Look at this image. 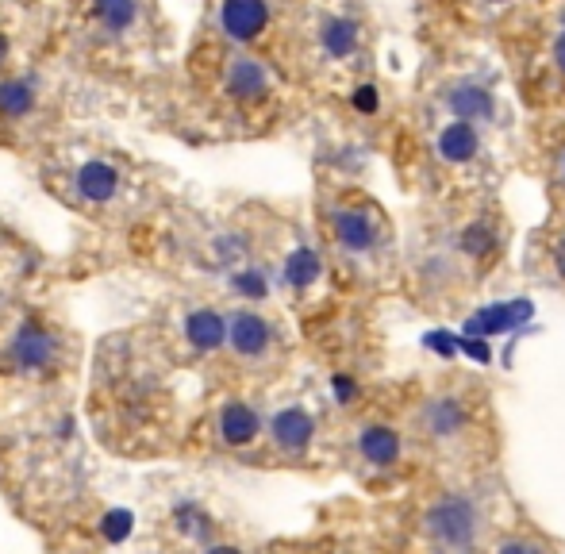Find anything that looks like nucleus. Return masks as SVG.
<instances>
[{"label":"nucleus","instance_id":"obj_24","mask_svg":"<svg viewBox=\"0 0 565 554\" xmlns=\"http://www.w3.org/2000/svg\"><path fill=\"white\" fill-rule=\"evenodd\" d=\"M554 62H558V70L565 74V27L562 35H558V43H554Z\"/></svg>","mask_w":565,"mask_h":554},{"label":"nucleus","instance_id":"obj_8","mask_svg":"<svg viewBox=\"0 0 565 554\" xmlns=\"http://www.w3.org/2000/svg\"><path fill=\"white\" fill-rule=\"evenodd\" d=\"M446 108L462 124H485V120H492V93L481 85H458L446 93Z\"/></svg>","mask_w":565,"mask_h":554},{"label":"nucleus","instance_id":"obj_7","mask_svg":"<svg viewBox=\"0 0 565 554\" xmlns=\"http://www.w3.org/2000/svg\"><path fill=\"white\" fill-rule=\"evenodd\" d=\"M270 339H273L270 324H266L258 312H235L231 324H227V343H231L239 354H246V358H254V354L266 351Z\"/></svg>","mask_w":565,"mask_h":554},{"label":"nucleus","instance_id":"obj_19","mask_svg":"<svg viewBox=\"0 0 565 554\" xmlns=\"http://www.w3.org/2000/svg\"><path fill=\"white\" fill-rule=\"evenodd\" d=\"M462 251L473 254V258H481V254H489L492 247H496V235H492L489 224H469L466 231H462Z\"/></svg>","mask_w":565,"mask_h":554},{"label":"nucleus","instance_id":"obj_27","mask_svg":"<svg viewBox=\"0 0 565 554\" xmlns=\"http://www.w3.org/2000/svg\"><path fill=\"white\" fill-rule=\"evenodd\" d=\"M4 58H8V39L0 35V66H4Z\"/></svg>","mask_w":565,"mask_h":554},{"label":"nucleus","instance_id":"obj_18","mask_svg":"<svg viewBox=\"0 0 565 554\" xmlns=\"http://www.w3.org/2000/svg\"><path fill=\"white\" fill-rule=\"evenodd\" d=\"M285 277H289V285H308V281H316V277H320V258H316V251L300 247V251L289 254Z\"/></svg>","mask_w":565,"mask_h":554},{"label":"nucleus","instance_id":"obj_5","mask_svg":"<svg viewBox=\"0 0 565 554\" xmlns=\"http://www.w3.org/2000/svg\"><path fill=\"white\" fill-rule=\"evenodd\" d=\"M273 443L285 454H304L312 447V435H316V420L304 412V408H285L277 412L270 424Z\"/></svg>","mask_w":565,"mask_h":554},{"label":"nucleus","instance_id":"obj_23","mask_svg":"<svg viewBox=\"0 0 565 554\" xmlns=\"http://www.w3.org/2000/svg\"><path fill=\"white\" fill-rule=\"evenodd\" d=\"M350 101H354L358 112L373 116V112H377V104H381V97H377V89H373V85H362V89H354V97H350Z\"/></svg>","mask_w":565,"mask_h":554},{"label":"nucleus","instance_id":"obj_25","mask_svg":"<svg viewBox=\"0 0 565 554\" xmlns=\"http://www.w3.org/2000/svg\"><path fill=\"white\" fill-rule=\"evenodd\" d=\"M554 262H558V274L565 277V243H558V251H554Z\"/></svg>","mask_w":565,"mask_h":554},{"label":"nucleus","instance_id":"obj_22","mask_svg":"<svg viewBox=\"0 0 565 554\" xmlns=\"http://www.w3.org/2000/svg\"><path fill=\"white\" fill-rule=\"evenodd\" d=\"M492 554H546V547L535 543L531 535H504V539L496 543V551Z\"/></svg>","mask_w":565,"mask_h":554},{"label":"nucleus","instance_id":"obj_2","mask_svg":"<svg viewBox=\"0 0 565 554\" xmlns=\"http://www.w3.org/2000/svg\"><path fill=\"white\" fill-rule=\"evenodd\" d=\"M469 424H473L469 404L462 397H454V393L431 397V401H423V408H419V431H423V439H431L439 447L458 443L469 431Z\"/></svg>","mask_w":565,"mask_h":554},{"label":"nucleus","instance_id":"obj_4","mask_svg":"<svg viewBox=\"0 0 565 554\" xmlns=\"http://www.w3.org/2000/svg\"><path fill=\"white\" fill-rule=\"evenodd\" d=\"M358 454H362V462L377 466V470H393L404 458V439L389 424H366L358 431Z\"/></svg>","mask_w":565,"mask_h":554},{"label":"nucleus","instance_id":"obj_21","mask_svg":"<svg viewBox=\"0 0 565 554\" xmlns=\"http://www.w3.org/2000/svg\"><path fill=\"white\" fill-rule=\"evenodd\" d=\"M231 285H235V293H239V297H250V301H258V297H266V277L258 274V270H246V274H235V277H231Z\"/></svg>","mask_w":565,"mask_h":554},{"label":"nucleus","instance_id":"obj_14","mask_svg":"<svg viewBox=\"0 0 565 554\" xmlns=\"http://www.w3.org/2000/svg\"><path fill=\"white\" fill-rule=\"evenodd\" d=\"M477 127L473 124H462V120H454V124H446L439 131V154H443L446 162H469L473 154H477Z\"/></svg>","mask_w":565,"mask_h":554},{"label":"nucleus","instance_id":"obj_6","mask_svg":"<svg viewBox=\"0 0 565 554\" xmlns=\"http://www.w3.org/2000/svg\"><path fill=\"white\" fill-rule=\"evenodd\" d=\"M331 224H335V239L343 243L346 251H354V254L373 251V243H377V224H373L369 212H362V208H339Z\"/></svg>","mask_w":565,"mask_h":554},{"label":"nucleus","instance_id":"obj_28","mask_svg":"<svg viewBox=\"0 0 565 554\" xmlns=\"http://www.w3.org/2000/svg\"><path fill=\"white\" fill-rule=\"evenodd\" d=\"M492 4H504V0H492Z\"/></svg>","mask_w":565,"mask_h":554},{"label":"nucleus","instance_id":"obj_12","mask_svg":"<svg viewBox=\"0 0 565 554\" xmlns=\"http://www.w3.org/2000/svg\"><path fill=\"white\" fill-rule=\"evenodd\" d=\"M185 335H189V343H193L197 351H216V347L227 343V324H223L220 312L200 308V312H193V316L185 320Z\"/></svg>","mask_w":565,"mask_h":554},{"label":"nucleus","instance_id":"obj_15","mask_svg":"<svg viewBox=\"0 0 565 554\" xmlns=\"http://www.w3.org/2000/svg\"><path fill=\"white\" fill-rule=\"evenodd\" d=\"M320 39H323V51L331 54V58H350V54L358 51V24L346 20V16H331L323 24Z\"/></svg>","mask_w":565,"mask_h":554},{"label":"nucleus","instance_id":"obj_16","mask_svg":"<svg viewBox=\"0 0 565 554\" xmlns=\"http://www.w3.org/2000/svg\"><path fill=\"white\" fill-rule=\"evenodd\" d=\"M31 104H35V89H31L27 81H0V112H4L8 120L27 116Z\"/></svg>","mask_w":565,"mask_h":554},{"label":"nucleus","instance_id":"obj_9","mask_svg":"<svg viewBox=\"0 0 565 554\" xmlns=\"http://www.w3.org/2000/svg\"><path fill=\"white\" fill-rule=\"evenodd\" d=\"M258 431H262V420H258V412H254L250 404L231 401L220 412L223 443H231V447H246V443H254V439H258Z\"/></svg>","mask_w":565,"mask_h":554},{"label":"nucleus","instance_id":"obj_11","mask_svg":"<svg viewBox=\"0 0 565 554\" xmlns=\"http://www.w3.org/2000/svg\"><path fill=\"white\" fill-rule=\"evenodd\" d=\"M266 85H270V77L262 70V62H254V58H235V62H231V70H227V93H231L235 101H254V97H262Z\"/></svg>","mask_w":565,"mask_h":554},{"label":"nucleus","instance_id":"obj_3","mask_svg":"<svg viewBox=\"0 0 565 554\" xmlns=\"http://www.w3.org/2000/svg\"><path fill=\"white\" fill-rule=\"evenodd\" d=\"M220 24L235 43H250V39H258L266 31L270 8H266V0H223Z\"/></svg>","mask_w":565,"mask_h":554},{"label":"nucleus","instance_id":"obj_1","mask_svg":"<svg viewBox=\"0 0 565 554\" xmlns=\"http://www.w3.org/2000/svg\"><path fill=\"white\" fill-rule=\"evenodd\" d=\"M423 535L450 554H466L485 535V508L473 493H439L423 512Z\"/></svg>","mask_w":565,"mask_h":554},{"label":"nucleus","instance_id":"obj_26","mask_svg":"<svg viewBox=\"0 0 565 554\" xmlns=\"http://www.w3.org/2000/svg\"><path fill=\"white\" fill-rule=\"evenodd\" d=\"M208 554H243V551H239V547H212Z\"/></svg>","mask_w":565,"mask_h":554},{"label":"nucleus","instance_id":"obj_29","mask_svg":"<svg viewBox=\"0 0 565 554\" xmlns=\"http://www.w3.org/2000/svg\"><path fill=\"white\" fill-rule=\"evenodd\" d=\"M562 166H565V154H562Z\"/></svg>","mask_w":565,"mask_h":554},{"label":"nucleus","instance_id":"obj_20","mask_svg":"<svg viewBox=\"0 0 565 554\" xmlns=\"http://www.w3.org/2000/svg\"><path fill=\"white\" fill-rule=\"evenodd\" d=\"M131 524H135V516H131L127 508H120V512H108V516H104L100 531H104L108 543H123V539L131 535Z\"/></svg>","mask_w":565,"mask_h":554},{"label":"nucleus","instance_id":"obj_17","mask_svg":"<svg viewBox=\"0 0 565 554\" xmlns=\"http://www.w3.org/2000/svg\"><path fill=\"white\" fill-rule=\"evenodd\" d=\"M97 16L108 31H123V27L135 24L139 0H97Z\"/></svg>","mask_w":565,"mask_h":554},{"label":"nucleus","instance_id":"obj_10","mask_svg":"<svg viewBox=\"0 0 565 554\" xmlns=\"http://www.w3.org/2000/svg\"><path fill=\"white\" fill-rule=\"evenodd\" d=\"M12 358L24 370H39V366H47L50 358H54V339L39 324H24L20 335L12 339Z\"/></svg>","mask_w":565,"mask_h":554},{"label":"nucleus","instance_id":"obj_13","mask_svg":"<svg viewBox=\"0 0 565 554\" xmlns=\"http://www.w3.org/2000/svg\"><path fill=\"white\" fill-rule=\"evenodd\" d=\"M77 189H81V197H89V201H108V197H116V189H120V174H116L108 162H85V166L77 170Z\"/></svg>","mask_w":565,"mask_h":554}]
</instances>
